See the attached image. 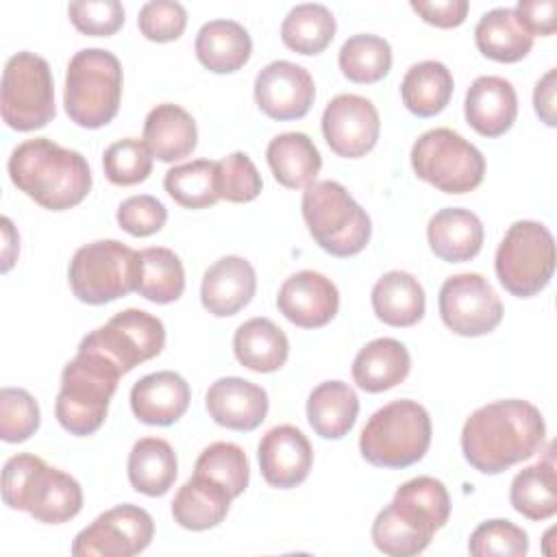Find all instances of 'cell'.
Here are the masks:
<instances>
[{
	"mask_svg": "<svg viewBox=\"0 0 557 557\" xmlns=\"http://www.w3.org/2000/svg\"><path fill=\"white\" fill-rule=\"evenodd\" d=\"M546 437L542 411L529 400H494L463 422L461 450L466 461L483 474H500L533 457Z\"/></svg>",
	"mask_w": 557,
	"mask_h": 557,
	"instance_id": "1",
	"label": "cell"
},
{
	"mask_svg": "<svg viewBox=\"0 0 557 557\" xmlns=\"http://www.w3.org/2000/svg\"><path fill=\"white\" fill-rule=\"evenodd\" d=\"M11 183L50 211H65L85 200L91 189L87 159L48 137L26 139L9 157Z\"/></svg>",
	"mask_w": 557,
	"mask_h": 557,
	"instance_id": "2",
	"label": "cell"
},
{
	"mask_svg": "<svg viewBox=\"0 0 557 557\" xmlns=\"http://www.w3.org/2000/svg\"><path fill=\"white\" fill-rule=\"evenodd\" d=\"M450 516V496L442 481L416 476L403 483L392 503L372 522L374 546L392 557H413L422 553L435 531Z\"/></svg>",
	"mask_w": 557,
	"mask_h": 557,
	"instance_id": "3",
	"label": "cell"
},
{
	"mask_svg": "<svg viewBox=\"0 0 557 557\" xmlns=\"http://www.w3.org/2000/svg\"><path fill=\"white\" fill-rule=\"evenodd\" d=\"M2 500L37 522L61 524L83 509L81 483L30 453L13 455L2 468Z\"/></svg>",
	"mask_w": 557,
	"mask_h": 557,
	"instance_id": "4",
	"label": "cell"
},
{
	"mask_svg": "<svg viewBox=\"0 0 557 557\" xmlns=\"http://www.w3.org/2000/svg\"><path fill=\"white\" fill-rule=\"evenodd\" d=\"M122 372L94 350L78 348L61 372V389L54 403L59 424L78 437L96 433L109 411Z\"/></svg>",
	"mask_w": 557,
	"mask_h": 557,
	"instance_id": "5",
	"label": "cell"
},
{
	"mask_svg": "<svg viewBox=\"0 0 557 557\" xmlns=\"http://www.w3.org/2000/svg\"><path fill=\"white\" fill-rule=\"evenodd\" d=\"M431 433L429 411L420 403L392 400L368 418L359 435V450L376 468L403 470L426 455Z\"/></svg>",
	"mask_w": 557,
	"mask_h": 557,
	"instance_id": "6",
	"label": "cell"
},
{
	"mask_svg": "<svg viewBox=\"0 0 557 557\" xmlns=\"http://www.w3.org/2000/svg\"><path fill=\"white\" fill-rule=\"evenodd\" d=\"M120 100V59L104 48L78 50L65 70L63 107L67 117L83 128H100L117 115Z\"/></svg>",
	"mask_w": 557,
	"mask_h": 557,
	"instance_id": "7",
	"label": "cell"
},
{
	"mask_svg": "<svg viewBox=\"0 0 557 557\" xmlns=\"http://www.w3.org/2000/svg\"><path fill=\"white\" fill-rule=\"evenodd\" d=\"M302 218L313 242L333 257L361 252L372 235V224L361 205L337 181H315L302 191Z\"/></svg>",
	"mask_w": 557,
	"mask_h": 557,
	"instance_id": "8",
	"label": "cell"
},
{
	"mask_svg": "<svg viewBox=\"0 0 557 557\" xmlns=\"http://www.w3.org/2000/svg\"><path fill=\"white\" fill-rule=\"evenodd\" d=\"M555 259L553 233L542 222L518 220L496 248L494 270L511 296L531 298L550 283Z\"/></svg>",
	"mask_w": 557,
	"mask_h": 557,
	"instance_id": "9",
	"label": "cell"
},
{
	"mask_svg": "<svg viewBox=\"0 0 557 557\" xmlns=\"http://www.w3.org/2000/svg\"><path fill=\"white\" fill-rule=\"evenodd\" d=\"M72 294L87 305H104L137 289L139 250L117 239L81 246L67 270Z\"/></svg>",
	"mask_w": 557,
	"mask_h": 557,
	"instance_id": "10",
	"label": "cell"
},
{
	"mask_svg": "<svg viewBox=\"0 0 557 557\" xmlns=\"http://www.w3.org/2000/svg\"><path fill=\"white\" fill-rule=\"evenodd\" d=\"M418 178L444 194H466L481 185L485 159L481 150L450 128H431L411 146Z\"/></svg>",
	"mask_w": 557,
	"mask_h": 557,
	"instance_id": "11",
	"label": "cell"
},
{
	"mask_svg": "<svg viewBox=\"0 0 557 557\" xmlns=\"http://www.w3.org/2000/svg\"><path fill=\"white\" fill-rule=\"evenodd\" d=\"M0 109L7 126L20 133L44 128L54 117V81L44 57L28 50L9 57L2 70Z\"/></svg>",
	"mask_w": 557,
	"mask_h": 557,
	"instance_id": "12",
	"label": "cell"
},
{
	"mask_svg": "<svg viewBox=\"0 0 557 557\" xmlns=\"http://www.w3.org/2000/svg\"><path fill=\"white\" fill-rule=\"evenodd\" d=\"M163 346V322L144 309H124L115 313L107 324L87 333L78 344V348L102 355L122 374L157 357Z\"/></svg>",
	"mask_w": 557,
	"mask_h": 557,
	"instance_id": "13",
	"label": "cell"
},
{
	"mask_svg": "<svg viewBox=\"0 0 557 557\" xmlns=\"http://www.w3.org/2000/svg\"><path fill=\"white\" fill-rule=\"evenodd\" d=\"M442 322L457 335L479 337L492 333L503 320V302L490 281L476 272L448 276L440 287Z\"/></svg>",
	"mask_w": 557,
	"mask_h": 557,
	"instance_id": "14",
	"label": "cell"
},
{
	"mask_svg": "<svg viewBox=\"0 0 557 557\" xmlns=\"http://www.w3.org/2000/svg\"><path fill=\"white\" fill-rule=\"evenodd\" d=\"M154 535L152 516L137 505H117L100 513L72 542L74 557H133Z\"/></svg>",
	"mask_w": 557,
	"mask_h": 557,
	"instance_id": "15",
	"label": "cell"
},
{
	"mask_svg": "<svg viewBox=\"0 0 557 557\" xmlns=\"http://www.w3.org/2000/svg\"><path fill=\"white\" fill-rule=\"evenodd\" d=\"M381 131L376 107L357 94H339L331 98L322 113V135L329 148L344 159L366 157Z\"/></svg>",
	"mask_w": 557,
	"mask_h": 557,
	"instance_id": "16",
	"label": "cell"
},
{
	"mask_svg": "<svg viewBox=\"0 0 557 557\" xmlns=\"http://www.w3.org/2000/svg\"><path fill=\"white\" fill-rule=\"evenodd\" d=\"M259 109L278 122L305 117L315 100L311 74L292 61H272L255 78Z\"/></svg>",
	"mask_w": 557,
	"mask_h": 557,
	"instance_id": "17",
	"label": "cell"
},
{
	"mask_svg": "<svg viewBox=\"0 0 557 557\" xmlns=\"http://www.w3.org/2000/svg\"><path fill=\"white\" fill-rule=\"evenodd\" d=\"M261 476L268 485L289 490L300 485L313 466V448L307 435L294 424L270 429L257 446Z\"/></svg>",
	"mask_w": 557,
	"mask_h": 557,
	"instance_id": "18",
	"label": "cell"
},
{
	"mask_svg": "<svg viewBox=\"0 0 557 557\" xmlns=\"http://www.w3.org/2000/svg\"><path fill=\"white\" fill-rule=\"evenodd\" d=\"M276 307L292 324L300 329H320L335 318L339 309V292L324 274L300 270L281 285Z\"/></svg>",
	"mask_w": 557,
	"mask_h": 557,
	"instance_id": "19",
	"label": "cell"
},
{
	"mask_svg": "<svg viewBox=\"0 0 557 557\" xmlns=\"http://www.w3.org/2000/svg\"><path fill=\"white\" fill-rule=\"evenodd\" d=\"M205 405L215 424L231 431H252L265 420L270 403L261 385L239 376H222L207 389Z\"/></svg>",
	"mask_w": 557,
	"mask_h": 557,
	"instance_id": "20",
	"label": "cell"
},
{
	"mask_svg": "<svg viewBox=\"0 0 557 557\" xmlns=\"http://www.w3.org/2000/svg\"><path fill=\"white\" fill-rule=\"evenodd\" d=\"M257 292V274L248 259L226 255L207 268L200 285L202 307L215 318L242 311Z\"/></svg>",
	"mask_w": 557,
	"mask_h": 557,
	"instance_id": "21",
	"label": "cell"
},
{
	"mask_svg": "<svg viewBox=\"0 0 557 557\" xmlns=\"http://www.w3.org/2000/svg\"><path fill=\"white\" fill-rule=\"evenodd\" d=\"M189 400V383L172 370L150 372L131 387V409L139 422L150 426L174 424L187 411Z\"/></svg>",
	"mask_w": 557,
	"mask_h": 557,
	"instance_id": "22",
	"label": "cell"
},
{
	"mask_svg": "<svg viewBox=\"0 0 557 557\" xmlns=\"http://www.w3.org/2000/svg\"><path fill=\"white\" fill-rule=\"evenodd\" d=\"M466 122L483 137L505 135L518 115V96L503 76H479L466 91Z\"/></svg>",
	"mask_w": 557,
	"mask_h": 557,
	"instance_id": "23",
	"label": "cell"
},
{
	"mask_svg": "<svg viewBox=\"0 0 557 557\" xmlns=\"http://www.w3.org/2000/svg\"><path fill=\"white\" fill-rule=\"evenodd\" d=\"M426 239L442 261H470L483 248V224L470 209L446 207L429 220Z\"/></svg>",
	"mask_w": 557,
	"mask_h": 557,
	"instance_id": "24",
	"label": "cell"
},
{
	"mask_svg": "<svg viewBox=\"0 0 557 557\" xmlns=\"http://www.w3.org/2000/svg\"><path fill=\"white\" fill-rule=\"evenodd\" d=\"M144 144L163 163L185 159L198 144L196 122L178 104H157L144 120Z\"/></svg>",
	"mask_w": 557,
	"mask_h": 557,
	"instance_id": "25",
	"label": "cell"
},
{
	"mask_svg": "<svg viewBox=\"0 0 557 557\" xmlns=\"http://www.w3.org/2000/svg\"><path fill=\"white\" fill-rule=\"evenodd\" d=\"M409 370V350L394 337H379L368 342L352 361V379L357 387L370 394L396 387L407 379Z\"/></svg>",
	"mask_w": 557,
	"mask_h": 557,
	"instance_id": "26",
	"label": "cell"
},
{
	"mask_svg": "<svg viewBox=\"0 0 557 557\" xmlns=\"http://www.w3.org/2000/svg\"><path fill=\"white\" fill-rule=\"evenodd\" d=\"M474 44L479 52L498 63H516L533 48V35L520 20L516 9L496 7L481 15L474 26Z\"/></svg>",
	"mask_w": 557,
	"mask_h": 557,
	"instance_id": "27",
	"label": "cell"
},
{
	"mask_svg": "<svg viewBox=\"0 0 557 557\" xmlns=\"http://www.w3.org/2000/svg\"><path fill=\"white\" fill-rule=\"evenodd\" d=\"M194 50L209 72L231 74L248 63L252 39L235 20H211L200 26Z\"/></svg>",
	"mask_w": 557,
	"mask_h": 557,
	"instance_id": "28",
	"label": "cell"
},
{
	"mask_svg": "<svg viewBox=\"0 0 557 557\" xmlns=\"http://www.w3.org/2000/svg\"><path fill=\"white\" fill-rule=\"evenodd\" d=\"M231 500L233 496L226 487L207 476L194 474L178 487L172 500V516L183 529L207 531L226 518Z\"/></svg>",
	"mask_w": 557,
	"mask_h": 557,
	"instance_id": "29",
	"label": "cell"
},
{
	"mask_svg": "<svg viewBox=\"0 0 557 557\" xmlns=\"http://www.w3.org/2000/svg\"><path fill=\"white\" fill-rule=\"evenodd\" d=\"M376 318L389 326H413L424 315V289L420 281L403 270L385 272L370 294Z\"/></svg>",
	"mask_w": 557,
	"mask_h": 557,
	"instance_id": "30",
	"label": "cell"
},
{
	"mask_svg": "<svg viewBox=\"0 0 557 557\" xmlns=\"http://www.w3.org/2000/svg\"><path fill=\"white\" fill-rule=\"evenodd\" d=\"M268 165L274 178L287 189H302L315 183L322 157L313 139L305 133H281L265 148Z\"/></svg>",
	"mask_w": 557,
	"mask_h": 557,
	"instance_id": "31",
	"label": "cell"
},
{
	"mask_svg": "<svg viewBox=\"0 0 557 557\" xmlns=\"http://www.w3.org/2000/svg\"><path fill=\"white\" fill-rule=\"evenodd\" d=\"M233 352L244 368L268 374L285 366L289 342L283 329L270 318H250L237 326L233 335Z\"/></svg>",
	"mask_w": 557,
	"mask_h": 557,
	"instance_id": "32",
	"label": "cell"
},
{
	"mask_svg": "<svg viewBox=\"0 0 557 557\" xmlns=\"http://www.w3.org/2000/svg\"><path fill=\"white\" fill-rule=\"evenodd\" d=\"M359 398L344 381H324L307 398V420L324 440H342L357 420Z\"/></svg>",
	"mask_w": 557,
	"mask_h": 557,
	"instance_id": "33",
	"label": "cell"
},
{
	"mask_svg": "<svg viewBox=\"0 0 557 557\" xmlns=\"http://www.w3.org/2000/svg\"><path fill=\"white\" fill-rule=\"evenodd\" d=\"M128 481L135 492L146 496H163L176 481L178 461L170 442L161 437H141L128 455Z\"/></svg>",
	"mask_w": 557,
	"mask_h": 557,
	"instance_id": "34",
	"label": "cell"
},
{
	"mask_svg": "<svg viewBox=\"0 0 557 557\" xmlns=\"http://www.w3.org/2000/svg\"><path fill=\"white\" fill-rule=\"evenodd\" d=\"M455 89L450 70L440 61L413 63L400 83V98L407 111L431 117L446 109Z\"/></svg>",
	"mask_w": 557,
	"mask_h": 557,
	"instance_id": "35",
	"label": "cell"
},
{
	"mask_svg": "<svg viewBox=\"0 0 557 557\" xmlns=\"http://www.w3.org/2000/svg\"><path fill=\"white\" fill-rule=\"evenodd\" d=\"M511 507L529 520H548L557 511V474L553 459L546 457L522 468L509 487Z\"/></svg>",
	"mask_w": 557,
	"mask_h": 557,
	"instance_id": "36",
	"label": "cell"
},
{
	"mask_svg": "<svg viewBox=\"0 0 557 557\" xmlns=\"http://www.w3.org/2000/svg\"><path fill=\"white\" fill-rule=\"evenodd\" d=\"M185 270L178 255L163 246L139 250L137 294L150 302L168 305L183 296Z\"/></svg>",
	"mask_w": 557,
	"mask_h": 557,
	"instance_id": "37",
	"label": "cell"
},
{
	"mask_svg": "<svg viewBox=\"0 0 557 557\" xmlns=\"http://www.w3.org/2000/svg\"><path fill=\"white\" fill-rule=\"evenodd\" d=\"M333 13L318 2H305L289 9L281 24L283 44L298 54H320L335 37Z\"/></svg>",
	"mask_w": 557,
	"mask_h": 557,
	"instance_id": "38",
	"label": "cell"
},
{
	"mask_svg": "<svg viewBox=\"0 0 557 557\" xmlns=\"http://www.w3.org/2000/svg\"><path fill=\"white\" fill-rule=\"evenodd\" d=\"M337 63L342 74L352 83H379L392 67V48L379 35H352L342 44Z\"/></svg>",
	"mask_w": 557,
	"mask_h": 557,
	"instance_id": "39",
	"label": "cell"
},
{
	"mask_svg": "<svg viewBox=\"0 0 557 557\" xmlns=\"http://www.w3.org/2000/svg\"><path fill=\"white\" fill-rule=\"evenodd\" d=\"M163 187L185 209L213 207L218 198L215 189V161L196 159L174 165L163 176Z\"/></svg>",
	"mask_w": 557,
	"mask_h": 557,
	"instance_id": "40",
	"label": "cell"
},
{
	"mask_svg": "<svg viewBox=\"0 0 557 557\" xmlns=\"http://www.w3.org/2000/svg\"><path fill=\"white\" fill-rule=\"evenodd\" d=\"M194 474L220 483L233 498H237L248 487V457L244 448L233 442H213L198 455Z\"/></svg>",
	"mask_w": 557,
	"mask_h": 557,
	"instance_id": "41",
	"label": "cell"
},
{
	"mask_svg": "<svg viewBox=\"0 0 557 557\" xmlns=\"http://www.w3.org/2000/svg\"><path fill=\"white\" fill-rule=\"evenodd\" d=\"M104 176L120 187L144 183L152 172V152L135 137L120 139L104 150Z\"/></svg>",
	"mask_w": 557,
	"mask_h": 557,
	"instance_id": "42",
	"label": "cell"
},
{
	"mask_svg": "<svg viewBox=\"0 0 557 557\" xmlns=\"http://www.w3.org/2000/svg\"><path fill=\"white\" fill-rule=\"evenodd\" d=\"M263 181L246 152H231L215 161L218 198L226 202H250L261 194Z\"/></svg>",
	"mask_w": 557,
	"mask_h": 557,
	"instance_id": "43",
	"label": "cell"
},
{
	"mask_svg": "<svg viewBox=\"0 0 557 557\" xmlns=\"http://www.w3.org/2000/svg\"><path fill=\"white\" fill-rule=\"evenodd\" d=\"M468 550L474 557H522L529 553V535L522 527L496 518L481 522L472 531Z\"/></svg>",
	"mask_w": 557,
	"mask_h": 557,
	"instance_id": "44",
	"label": "cell"
},
{
	"mask_svg": "<svg viewBox=\"0 0 557 557\" xmlns=\"http://www.w3.org/2000/svg\"><path fill=\"white\" fill-rule=\"evenodd\" d=\"M41 413L37 400L22 387L0 392V437L9 444L26 442L39 429Z\"/></svg>",
	"mask_w": 557,
	"mask_h": 557,
	"instance_id": "45",
	"label": "cell"
},
{
	"mask_svg": "<svg viewBox=\"0 0 557 557\" xmlns=\"http://www.w3.org/2000/svg\"><path fill=\"white\" fill-rule=\"evenodd\" d=\"M70 22L89 37H109L124 24V7L117 0H76L67 4Z\"/></svg>",
	"mask_w": 557,
	"mask_h": 557,
	"instance_id": "46",
	"label": "cell"
},
{
	"mask_svg": "<svg viewBox=\"0 0 557 557\" xmlns=\"http://www.w3.org/2000/svg\"><path fill=\"white\" fill-rule=\"evenodd\" d=\"M137 26L139 33L150 41H174L187 26V11L174 0H150L139 9Z\"/></svg>",
	"mask_w": 557,
	"mask_h": 557,
	"instance_id": "47",
	"label": "cell"
},
{
	"mask_svg": "<svg viewBox=\"0 0 557 557\" xmlns=\"http://www.w3.org/2000/svg\"><path fill=\"white\" fill-rule=\"evenodd\" d=\"M117 224L133 237H148L159 233L168 222V209L150 194L126 198L117 207Z\"/></svg>",
	"mask_w": 557,
	"mask_h": 557,
	"instance_id": "48",
	"label": "cell"
},
{
	"mask_svg": "<svg viewBox=\"0 0 557 557\" xmlns=\"http://www.w3.org/2000/svg\"><path fill=\"white\" fill-rule=\"evenodd\" d=\"M411 9L437 28H455L468 15V0H411Z\"/></svg>",
	"mask_w": 557,
	"mask_h": 557,
	"instance_id": "49",
	"label": "cell"
},
{
	"mask_svg": "<svg viewBox=\"0 0 557 557\" xmlns=\"http://www.w3.org/2000/svg\"><path fill=\"white\" fill-rule=\"evenodd\" d=\"M520 15V20L524 22V26L529 28V33L548 37L555 33L557 28V2L555 0H520L513 7Z\"/></svg>",
	"mask_w": 557,
	"mask_h": 557,
	"instance_id": "50",
	"label": "cell"
},
{
	"mask_svg": "<svg viewBox=\"0 0 557 557\" xmlns=\"http://www.w3.org/2000/svg\"><path fill=\"white\" fill-rule=\"evenodd\" d=\"M555 87H557V70H548L535 85L533 91V104H535V113L540 115V120L546 126H555L557 117H555Z\"/></svg>",
	"mask_w": 557,
	"mask_h": 557,
	"instance_id": "51",
	"label": "cell"
}]
</instances>
